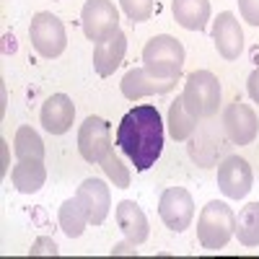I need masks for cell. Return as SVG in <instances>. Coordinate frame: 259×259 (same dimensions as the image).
Instances as JSON below:
<instances>
[{
    "label": "cell",
    "mask_w": 259,
    "mask_h": 259,
    "mask_svg": "<svg viewBox=\"0 0 259 259\" xmlns=\"http://www.w3.org/2000/svg\"><path fill=\"white\" fill-rule=\"evenodd\" d=\"M212 41H215V50L221 52V57L226 60H236L244 50V31L239 26V18L233 13H221L212 24Z\"/></svg>",
    "instance_id": "12"
},
{
    "label": "cell",
    "mask_w": 259,
    "mask_h": 259,
    "mask_svg": "<svg viewBox=\"0 0 259 259\" xmlns=\"http://www.w3.org/2000/svg\"><path fill=\"white\" fill-rule=\"evenodd\" d=\"M236 236L244 246H259V202H249L236 218Z\"/></svg>",
    "instance_id": "22"
},
{
    "label": "cell",
    "mask_w": 259,
    "mask_h": 259,
    "mask_svg": "<svg viewBox=\"0 0 259 259\" xmlns=\"http://www.w3.org/2000/svg\"><path fill=\"white\" fill-rule=\"evenodd\" d=\"M174 85H177V78H158L148 68H133L122 78L119 89H122L124 99L138 101V99L150 96V94H168Z\"/></svg>",
    "instance_id": "10"
},
{
    "label": "cell",
    "mask_w": 259,
    "mask_h": 259,
    "mask_svg": "<svg viewBox=\"0 0 259 259\" xmlns=\"http://www.w3.org/2000/svg\"><path fill=\"white\" fill-rule=\"evenodd\" d=\"M241 18L251 26H259V0H239Z\"/></svg>",
    "instance_id": "25"
},
{
    "label": "cell",
    "mask_w": 259,
    "mask_h": 259,
    "mask_svg": "<svg viewBox=\"0 0 259 259\" xmlns=\"http://www.w3.org/2000/svg\"><path fill=\"white\" fill-rule=\"evenodd\" d=\"M174 21L189 31H202L210 21V0H174Z\"/></svg>",
    "instance_id": "17"
},
{
    "label": "cell",
    "mask_w": 259,
    "mask_h": 259,
    "mask_svg": "<svg viewBox=\"0 0 259 259\" xmlns=\"http://www.w3.org/2000/svg\"><path fill=\"white\" fill-rule=\"evenodd\" d=\"M117 254H135V241H124V244H117L114 249H112V256H117Z\"/></svg>",
    "instance_id": "28"
},
{
    "label": "cell",
    "mask_w": 259,
    "mask_h": 259,
    "mask_svg": "<svg viewBox=\"0 0 259 259\" xmlns=\"http://www.w3.org/2000/svg\"><path fill=\"white\" fill-rule=\"evenodd\" d=\"M29 36H31V45L41 57H60L65 52V45H68V36H65V26L62 21L47 11H41L31 18V26H29Z\"/></svg>",
    "instance_id": "5"
},
{
    "label": "cell",
    "mask_w": 259,
    "mask_h": 259,
    "mask_svg": "<svg viewBox=\"0 0 259 259\" xmlns=\"http://www.w3.org/2000/svg\"><path fill=\"white\" fill-rule=\"evenodd\" d=\"M184 106L194 119H207L218 112L221 104V83L210 70H194L184 83Z\"/></svg>",
    "instance_id": "2"
},
{
    "label": "cell",
    "mask_w": 259,
    "mask_h": 259,
    "mask_svg": "<svg viewBox=\"0 0 259 259\" xmlns=\"http://www.w3.org/2000/svg\"><path fill=\"white\" fill-rule=\"evenodd\" d=\"M39 254L57 256V244H55L52 239H47V236H41V239H36L34 246H31V256H39Z\"/></svg>",
    "instance_id": "26"
},
{
    "label": "cell",
    "mask_w": 259,
    "mask_h": 259,
    "mask_svg": "<svg viewBox=\"0 0 259 259\" xmlns=\"http://www.w3.org/2000/svg\"><path fill=\"white\" fill-rule=\"evenodd\" d=\"M236 233V215L226 202L212 200L202 207L200 218H197V239L205 249L215 251V249H223L231 236Z\"/></svg>",
    "instance_id": "3"
},
{
    "label": "cell",
    "mask_w": 259,
    "mask_h": 259,
    "mask_svg": "<svg viewBox=\"0 0 259 259\" xmlns=\"http://www.w3.org/2000/svg\"><path fill=\"white\" fill-rule=\"evenodd\" d=\"M85 226H89V212H85V207L80 205V200L78 197L65 200L62 207H60V228L65 231V236L78 239Z\"/></svg>",
    "instance_id": "20"
},
{
    "label": "cell",
    "mask_w": 259,
    "mask_h": 259,
    "mask_svg": "<svg viewBox=\"0 0 259 259\" xmlns=\"http://www.w3.org/2000/svg\"><path fill=\"white\" fill-rule=\"evenodd\" d=\"M246 89H249V96L259 104V70H254L249 75V83H246Z\"/></svg>",
    "instance_id": "27"
},
{
    "label": "cell",
    "mask_w": 259,
    "mask_h": 259,
    "mask_svg": "<svg viewBox=\"0 0 259 259\" xmlns=\"http://www.w3.org/2000/svg\"><path fill=\"white\" fill-rule=\"evenodd\" d=\"M80 24H83L85 39L104 41L106 36L119 31V13L109 0H85V6L80 11Z\"/></svg>",
    "instance_id": "6"
},
{
    "label": "cell",
    "mask_w": 259,
    "mask_h": 259,
    "mask_svg": "<svg viewBox=\"0 0 259 259\" xmlns=\"http://www.w3.org/2000/svg\"><path fill=\"white\" fill-rule=\"evenodd\" d=\"M223 127H226V135L231 138V143L249 145L256 138L259 122H256V114H254L251 106H246L241 101H233L223 112Z\"/></svg>",
    "instance_id": "11"
},
{
    "label": "cell",
    "mask_w": 259,
    "mask_h": 259,
    "mask_svg": "<svg viewBox=\"0 0 259 259\" xmlns=\"http://www.w3.org/2000/svg\"><path fill=\"white\" fill-rule=\"evenodd\" d=\"M78 150L89 163H101L112 150V130L101 117H89L78 130Z\"/></svg>",
    "instance_id": "8"
},
{
    "label": "cell",
    "mask_w": 259,
    "mask_h": 259,
    "mask_svg": "<svg viewBox=\"0 0 259 259\" xmlns=\"http://www.w3.org/2000/svg\"><path fill=\"white\" fill-rule=\"evenodd\" d=\"M194 127H197V119L187 112L184 99L177 96V101L168 106V133H171V138L179 140V143H184L187 138H192Z\"/></svg>",
    "instance_id": "21"
},
{
    "label": "cell",
    "mask_w": 259,
    "mask_h": 259,
    "mask_svg": "<svg viewBox=\"0 0 259 259\" xmlns=\"http://www.w3.org/2000/svg\"><path fill=\"white\" fill-rule=\"evenodd\" d=\"M13 150L18 161H45V143L36 135V130L31 127H18V133L13 138Z\"/></svg>",
    "instance_id": "19"
},
{
    "label": "cell",
    "mask_w": 259,
    "mask_h": 259,
    "mask_svg": "<svg viewBox=\"0 0 259 259\" xmlns=\"http://www.w3.org/2000/svg\"><path fill=\"white\" fill-rule=\"evenodd\" d=\"M254 184V174H251V166L239 158V156H228L221 166H218V187L226 197L231 200H241L249 194Z\"/></svg>",
    "instance_id": "9"
},
{
    "label": "cell",
    "mask_w": 259,
    "mask_h": 259,
    "mask_svg": "<svg viewBox=\"0 0 259 259\" xmlns=\"http://www.w3.org/2000/svg\"><path fill=\"white\" fill-rule=\"evenodd\" d=\"M124 52H127V36L122 31H114L104 41H96V47H94V68H96V73L101 78H109L122 65Z\"/></svg>",
    "instance_id": "14"
},
{
    "label": "cell",
    "mask_w": 259,
    "mask_h": 259,
    "mask_svg": "<svg viewBox=\"0 0 259 259\" xmlns=\"http://www.w3.org/2000/svg\"><path fill=\"white\" fill-rule=\"evenodd\" d=\"M75 197L80 200V205L89 212V223L94 226H101L109 215V207H112V194H109V187H106L101 179H85Z\"/></svg>",
    "instance_id": "13"
},
{
    "label": "cell",
    "mask_w": 259,
    "mask_h": 259,
    "mask_svg": "<svg viewBox=\"0 0 259 259\" xmlns=\"http://www.w3.org/2000/svg\"><path fill=\"white\" fill-rule=\"evenodd\" d=\"M73 119H75V106L65 94L50 96L45 101V106H41V124H45V130L52 135L68 133L73 127Z\"/></svg>",
    "instance_id": "15"
},
{
    "label": "cell",
    "mask_w": 259,
    "mask_h": 259,
    "mask_svg": "<svg viewBox=\"0 0 259 259\" xmlns=\"http://www.w3.org/2000/svg\"><path fill=\"white\" fill-rule=\"evenodd\" d=\"M114 215H117V223H119L122 233L127 236L130 241L143 244L148 239V218H145V212L133 200H122L117 205Z\"/></svg>",
    "instance_id": "16"
},
{
    "label": "cell",
    "mask_w": 259,
    "mask_h": 259,
    "mask_svg": "<svg viewBox=\"0 0 259 259\" xmlns=\"http://www.w3.org/2000/svg\"><path fill=\"white\" fill-rule=\"evenodd\" d=\"M117 145L133 161L135 171H148L163 150V122L161 112L150 104L130 109L117 127Z\"/></svg>",
    "instance_id": "1"
},
{
    "label": "cell",
    "mask_w": 259,
    "mask_h": 259,
    "mask_svg": "<svg viewBox=\"0 0 259 259\" xmlns=\"http://www.w3.org/2000/svg\"><path fill=\"white\" fill-rule=\"evenodd\" d=\"M158 215H161V221L166 223V228L171 231H187L192 218H194V200H192V194L184 189V187H171L161 194V200H158Z\"/></svg>",
    "instance_id": "7"
},
{
    "label": "cell",
    "mask_w": 259,
    "mask_h": 259,
    "mask_svg": "<svg viewBox=\"0 0 259 259\" xmlns=\"http://www.w3.org/2000/svg\"><path fill=\"white\" fill-rule=\"evenodd\" d=\"M11 182L18 192L24 194H34L45 187L47 182V168L45 161H18L11 171Z\"/></svg>",
    "instance_id": "18"
},
{
    "label": "cell",
    "mask_w": 259,
    "mask_h": 259,
    "mask_svg": "<svg viewBox=\"0 0 259 259\" xmlns=\"http://www.w3.org/2000/svg\"><path fill=\"white\" fill-rule=\"evenodd\" d=\"M122 11L127 13V18L133 24H140V21H148L150 13H153V0H119Z\"/></svg>",
    "instance_id": "24"
},
{
    "label": "cell",
    "mask_w": 259,
    "mask_h": 259,
    "mask_svg": "<svg viewBox=\"0 0 259 259\" xmlns=\"http://www.w3.org/2000/svg\"><path fill=\"white\" fill-rule=\"evenodd\" d=\"M143 68H148L158 78H177L184 65V47L179 39L168 34L153 36L143 50Z\"/></svg>",
    "instance_id": "4"
},
{
    "label": "cell",
    "mask_w": 259,
    "mask_h": 259,
    "mask_svg": "<svg viewBox=\"0 0 259 259\" xmlns=\"http://www.w3.org/2000/svg\"><path fill=\"white\" fill-rule=\"evenodd\" d=\"M101 168H104V174L114 182L117 189H127L130 187V171H127V166L122 163V158L114 153V150H109V153L104 156Z\"/></svg>",
    "instance_id": "23"
}]
</instances>
